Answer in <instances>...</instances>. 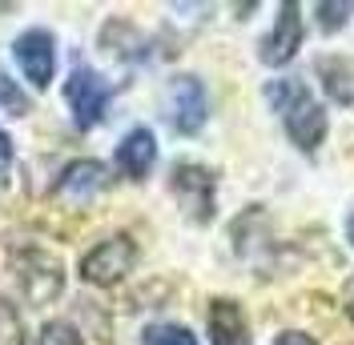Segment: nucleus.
Returning a JSON list of instances; mask_svg holds the SVG:
<instances>
[{
  "mask_svg": "<svg viewBox=\"0 0 354 345\" xmlns=\"http://www.w3.org/2000/svg\"><path fill=\"white\" fill-rule=\"evenodd\" d=\"M266 101L274 105V112L282 117L290 141L302 152H318L322 137H326V108L314 101L302 81H270L266 88Z\"/></svg>",
  "mask_w": 354,
  "mask_h": 345,
  "instance_id": "f257e3e1",
  "label": "nucleus"
},
{
  "mask_svg": "<svg viewBox=\"0 0 354 345\" xmlns=\"http://www.w3.org/2000/svg\"><path fill=\"white\" fill-rule=\"evenodd\" d=\"M169 189H174L181 213L198 225L214 221V205H218V177L214 169H205L198 161H177L169 172Z\"/></svg>",
  "mask_w": 354,
  "mask_h": 345,
  "instance_id": "f03ea898",
  "label": "nucleus"
},
{
  "mask_svg": "<svg viewBox=\"0 0 354 345\" xmlns=\"http://www.w3.org/2000/svg\"><path fill=\"white\" fill-rule=\"evenodd\" d=\"M109 97L113 88L109 81L97 72V68H73L65 81V105L73 112V125L77 129H93V125H101V117H105V108H109Z\"/></svg>",
  "mask_w": 354,
  "mask_h": 345,
  "instance_id": "7ed1b4c3",
  "label": "nucleus"
},
{
  "mask_svg": "<svg viewBox=\"0 0 354 345\" xmlns=\"http://www.w3.org/2000/svg\"><path fill=\"white\" fill-rule=\"evenodd\" d=\"M12 269H17V285H21V293L28 305H48L65 289L61 261L53 257V253H44V249H24V253H17Z\"/></svg>",
  "mask_w": 354,
  "mask_h": 345,
  "instance_id": "20e7f679",
  "label": "nucleus"
},
{
  "mask_svg": "<svg viewBox=\"0 0 354 345\" xmlns=\"http://www.w3.org/2000/svg\"><path fill=\"white\" fill-rule=\"evenodd\" d=\"M133 265H137V245H133V237L117 233V237H105L101 245H93L85 257H81V277L88 285L109 289L121 277H129Z\"/></svg>",
  "mask_w": 354,
  "mask_h": 345,
  "instance_id": "39448f33",
  "label": "nucleus"
},
{
  "mask_svg": "<svg viewBox=\"0 0 354 345\" xmlns=\"http://www.w3.org/2000/svg\"><path fill=\"white\" fill-rule=\"evenodd\" d=\"M12 57H17L24 81L32 88L53 85V77H57V41H53V32H44V28L21 32V37L12 41Z\"/></svg>",
  "mask_w": 354,
  "mask_h": 345,
  "instance_id": "423d86ee",
  "label": "nucleus"
},
{
  "mask_svg": "<svg viewBox=\"0 0 354 345\" xmlns=\"http://www.w3.org/2000/svg\"><path fill=\"white\" fill-rule=\"evenodd\" d=\"M205 117H209V97H205V85L198 77H174L169 81V121H174L177 132L194 137V132L205 129Z\"/></svg>",
  "mask_w": 354,
  "mask_h": 345,
  "instance_id": "0eeeda50",
  "label": "nucleus"
},
{
  "mask_svg": "<svg viewBox=\"0 0 354 345\" xmlns=\"http://www.w3.org/2000/svg\"><path fill=\"white\" fill-rule=\"evenodd\" d=\"M298 44H302V8L298 4H282L278 8V21L270 28V37L258 44V57H262V65L282 68L294 61Z\"/></svg>",
  "mask_w": 354,
  "mask_h": 345,
  "instance_id": "6e6552de",
  "label": "nucleus"
},
{
  "mask_svg": "<svg viewBox=\"0 0 354 345\" xmlns=\"http://www.w3.org/2000/svg\"><path fill=\"white\" fill-rule=\"evenodd\" d=\"M105 165L93 161V157H81V161H68L61 177H57V197L61 201H73V205H85L105 189Z\"/></svg>",
  "mask_w": 354,
  "mask_h": 345,
  "instance_id": "1a4fd4ad",
  "label": "nucleus"
},
{
  "mask_svg": "<svg viewBox=\"0 0 354 345\" xmlns=\"http://www.w3.org/2000/svg\"><path fill=\"white\" fill-rule=\"evenodd\" d=\"M157 161V137L153 129H129L117 145V169L129 181H145Z\"/></svg>",
  "mask_w": 354,
  "mask_h": 345,
  "instance_id": "9d476101",
  "label": "nucleus"
},
{
  "mask_svg": "<svg viewBox=\"0 0 354 345\" xmlns=\"http://www.w3.org/2000/svg\"><path fill=\"white\" fill-rule=\"evenodd\" d=\"M209 342L214 345H254L250 342V325H245V313L238 302L230 297H218L209 305Z\"/></svg>",
  "mask_w": 354,
  "mask_h": 345,
  "instance_id": "9b49d317",
  "label": "nucleus"
},
{
  "mask_svg": "<svg viewBox=\"0 0 354 345\" xmlns=\"http://www.w3.org/2000/svg\"><path fill=\"white\" fill-rule=\"evenodd\" d=\"M318 72L326 77L322 85L330 88L334 101H338V105H351V101H354V88H351V65H346V61H338V57H322V61H318Z\"/></svg>",
  "mask_w": 354,
  "mask_h": 345,
  "instance_id": "f8f14e48",
  "label": "nucleus"
},
{
  "mask_svg": "<svg viewBox=\"0 0 354 345\" xmlns=\"http://www.w3.org/2000/svg\"><path fill=\"white\" fill-rule=\"evenodd\" d=\"M141 345H198V337L177 322H153V325H145Z\"/></svg>",
  "mask_w": 354,
  "mask_h": 345,
  "instance_id": "ddd939ff",
  "label": "nucleus"
},
{
  "mask_svg": "<svg viewBox=\"0 0 354 345\" xmlns=\"http://www.w3.org/2000/svg\"><path fill=\"white\" fill-rule=\"evenodd\" d=\"M0 112L4 117H24V112H32V101L24 97V88L0 68Z\"/></svg>",
  "mask_w": 354,
  "mask_h": 345,
  "instance_id": "4468645a",
  "label": "nucleus"
},
{
  "mask_svg": "<svg viewBox=\"0 0 354 345\" xmlns=\"http://www.w3.org/2000/svg\"><path fill=\"white\" fill-rule=\"evenodd\" d=\"M37 345H85V337H81L68 322H44Z\"/></svg>",
  "mask_w": 354,
  "mask_h": 345,
  "instance_id": "2eb2a0df",
  "label": "nucleus"
},
{
  "mask_svg": "<svg viewBox=\"0 0 354 345\" xmlns=\"http://www.w3.org/2000/svg\"><path fill=\"white\" fill-rule=\"evenodd\" d=\"M351 12H354V4H318V24H322V32H338Z\"/></svg>",
  "mask_w": 354,
  "mask_h": 345,
  "instance_id": "dca6fc26",
  "label": "nucleus"
},
{
  "mask_svg": "<svg viewBox=\"0 0 354 345\" xmlns=\"http://www.w3.org/2000/svg\"><path fill=\"white\" fill-rule=\"evenodd\" d=\"M12 165V137L0 129V189H4V172Z\"/></svg>",
  "mask_w": 354,
  "mask_h": 345,
  "instance_id": "f3484780",
  "label": "nucleus"
},
{
  "mask_svg": "<svg viewBox=\"0 0 354 345\" xmlns=\"http://www.w3.org/2000/svg\"><path fill=\"white\" fill-rule=\"evenodd\" d=\"M274 345H318L310 333H302V329H286V333H278L274 337Z\"/></svg>",
  "mask_w": 354,
  "mask_h": 345,
  "instance_id": "a211bd4d",
  "label": "nucleus"
},
{
  "mask_svg": "<svg viewBox=\"0 0 354 345\" xmlns=\"http://www.w3.org/2000/svg\"><path fill=\"white\" fill-rule=\"evenodd\" d=\"M346 313H351V322H354V277H351V285H346Z\"/></svg>",
  "mask_w": 354,
  "mask_h": 345,
  "instance_id": "6ab92c4d",
  "label": "nucleus"
},
{
  "mask_svg": "<svg viewBox=\"0 0 354 345\" xmlns=\"http://www.w3.org/2000/svg\"><path fill=\"white\" fill-rule=\"evenodd\" d=\"M346 241H351V249H354V217L346 221Z\"/></svg>",
  "mask_w": 354,
  "mask_h": 345,
  "instance_id": "aec40b11",
  "label": "nucleus"
}]
</instances>
